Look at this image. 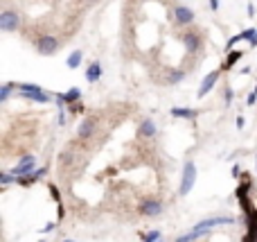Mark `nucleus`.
Instances as JSON below:
<instances>
[{"mask_svg": "<svg viewBox=\"0 0 257 242\" xmlns=\"http://www.w3.org/2000/svg\"><path fill=\"white\" fill-rule=\"evenodd\" d=\"M255 102H257V86H255V91H253V93L246 97V104H248V106H253Z\"/></svg>", "mask_w": 257, "mask_h": 242, "instance_id": "5701e85b", "label": "nucleus"}, {"mask_svg": "<svg viewBox=\"0 0 257 242\" xmlns=\"http://www.w3.org/2000/svg\"><path fill=\"white\" fill-rule=\"evenodd\" d=\"M163 211H165L163 201H158V199H145L140 204V213L145 218H156V215H160Z\"/></svg>", "mask_w": 257, "mask_h": 242, "instance_id": "423d86ee", "label": "nucleus"}, {"mask_svg": "<svg viewBox=\"0 0 257 242\" xmlns=\"http://www.w3.org/2000/svg\"><path fill=\"white\" fill-rule=\"evenodd\" d=\"M241 36H244V41H248L253 48H257V30L255 27H253V30H244Z\"/></svg>", "mask_w": 257, "mask_h": 242, "instance_id": "a211bd4d", "label": "nucleus"}, {"mask_svg": "<svg viewBox=\"0 0 257 242\" xmlns=\"http://www.w3.org/2000/svg\"><path fill=\"white\" fill-rule=\"evenodd\" d=\"M183 79H185V73H183V71H171L167 82H170V84H178V82H183Z\"/></svg>", "mask_w": 257, "mask_h": 242, "instance_id": "6ab92c4d", "label": "nucleus"}, {"mask_svg": "<svg viewBox=\"0 0 257 242\" xmlns=\"http://www.w3.org/2000/svg\"><path fill=\"white\" fill-rule=\"evenodd\" d=\"M34 166H36V159L32 156V154H27V156H23V159L18 161V166L12 170V174H14V177H25V174H32V172H36Z\"/></svg>", "mask_w": 257, "mask_h": 242, "instance_id": "20e7f679", "label": "nucleus"}, {"mask_svg": "<svg viewBox=\"0 0 257 242\" xmlns=\"http://www.w3.org/2000/svg\"><path fill=\"white\" fill-rule=\"evenodd\" d=\"M230 102H233V91L226 89V104H230Z\"/></svg>", "mask_w": 257, "mask_h": 242, "instance_id": "bb28decb", "label": "nucleus"}, {"mask_svg": "<svg viewBox=\"0 0 257 242\" xmlns=\"http://www.w3.org/2000/svg\"><path fill=\"white\" fill-rule=\"evenodd\" d=\"M59 50V39L57 36H50V34H43L36 39V52L43 54V57H52L57 54Z\"/></svg>", "mask_w": 257, "mask_h": 242, "instance_id": "f03ea898", "label": "nucleus"}, {"mask_svg": "<svg viewBox=\"0 0 257 242\" xmlns=\"http://www.w3.org/2000/svg\"><path fill=\"white\" fill-rule=\"evenodd\" d=\"M174 18L178 25H192L194 23V12L187 5H176L174 7Z\"/></svg>", "mask_w": 257, "mask_h": 242, "instance_id": "0eeeda50", "label": "nucleus"}, {"mask_svg": "<svg viewBox=\"0 0 257 242\" xmlns=\"http://www.w3.org/2000/svg\"><path fill=\"white\" fill-rule=\"evenodd\" d=\"M14 89H16V84H14V82H5V84H2V89H0V102L9 100V95H12Z\"/></svg>", "mask_w": 257, "mask_h": 242, "instance_id": "f3484780", "label": "nucleus"}, {"mask_svg": "<svg viewBox=\"0 0 257 242\" xmlns=\"http://www.w3.org/2000/svg\"><path fill=\"white\" fill-rule=\"evenodd\" d=\"M57 95L65 102V104H72V102H79V100H82V89L72 86L70 91H65V93H57Z\"/></svg>", "mask_w": 257, "mask_h": 242, "instance_id": "4468645a", "label": "nucleus"}, {"mask_svg": "<svg viewBox=\"0 0 257 242\" xmlns=\"http://www.w3.org/2000/svg\"><path fill=\"white\" fill-rule=\"evenodd\" d=\"M156 131H158V127L151 118H145L140 122V127H138V134H140L142 138H153L156 136Z\"/></svg>", "mask_w": 257, "mask_h": 242, "instance_id": "f8f14e48", "label": "nucleus"}, {"mask_svg": "<svg viewBox=\"0 0 257 242\" xmlns=\"http://www.w3.org/2000/svg\"><path fill=\"white\" fill-rule=\"evenodd\" d=\"M50 193H52V197L57 199V204H61V195H59V190H57V186H54V183L50 186Z\"/></svg>", "mask_w": 257, "mask_h": 242, "instance_id": "b1692460", "label": "nucleus"}, {"mask_svg": "<svg viewBox=\"0 0 257 242\" xmlns=\"http://www.w3.org/2000/svg\"><path fill=\"white\" fill-rule=\"evenodd\" d=\"M181 41H183L187 52H196L201 48V36L196 34V32H185V34L181 36Z\"/></svg>", "mask_w": 257, "mask_h": 242, "instance_id": "1a4fd4ad", "label": "nucleus"}, {"mask_svg": "<svg viewBox=\"0 0 257 242\" xmlns=\"http://www.w3.org/2000/svg\"><path fill=\"white\" fill-rule=\"evenodd\" d=\"M21 27V16L12 9H5L0 12V30L2 32H16Z\"/></svg>", "mask_w": 257, "mask_h": 242, "instance_id": "7ed1b4c3", "label": "nucleus"}, {"mask_svg": "<svg viewBox=\"0 0 257 242\" xmlns=\"http://www.w3.org/2000/svg\"><path fill=\"white\" fill-rule=\"evenodd\" d=\"M64 242H75V240H64Z\"/></svg>", "mask_w": 257, "mask_h": 242, "instance_id": "7c9ffc66", "label": "nucleus"}, {"mask_svg": "<svg viewBox=\"0 0 257 242\" xmlns=\"http://www.w3.org/2000/svg\"><path fill=\"white\" fill-rule=\"evenodd\" d=\"M158 240H160V231H149L142 242H158Z\"/></svg>", "mask_w": 257, "mask_h": 242, "instance_id": "4be33fe9", "label": "nucleus"}, {"mask_svg": "<svg viewBox=\"0 0 257 242\" xmlns=\"http://www.w3.org/2000/svg\"><path fill=\"white\" fill-rule=\"evenodd\" d=\"M95 129H97V122H95L93 118H86L82 124H79V129H77V136L82 138V141H86V138H90L95 134Z\"/></svg>", "mask_w": 257, "mask_h": 242, "instance_id": "9d476101", "label": "nucleus"}, {"mask_svg": "<svg viewBox=\"0 0 257 242\" xmlns=\"http://www.w3.org/2000/svg\"><path fill=\"white\" fill-rule=\"evenodd\" d=\"M12 181H16V177H14L12 172H2V174H0V183H2V186H9Z\"/></svg>", "mask_w": 257, "mask_h": 242, "instance_id": "412c9836", "label": "nucleus"}, {"mask_svg": "<svg viewBox=\"0 0 257 242\" xmlns=\"http://www.w3.org/2000/svg\"><path fill=\"white\" fill-rule=\"evenodd\" d=\"M171 116L174 118H183V120H196L199 118V113L201 111H196V109H187V106H174L171 109Z\"/></svg>", "mask_w": 257, "mask_h": 242, "instance_id": "9b49d317", "label": "nucleus"}, {"mask_svg": "<svg viewBox=\"0 0 257 242\" xmlns=\"http://www.w3.org/2000/svg\"><path fill=\"white\" fill-rule=\"evenodd\" d=\"M82 59H84V52H82V50H75V52H72L70 57L65 59V66H68V68H72V71H75V68H79V64H82Z\"/></svg>", "mask_w": 257, "mask_h": 242, "instance_id": "dca6fc26", "label": "nucleus"}, {"mask_svg": "<svg viewBox=\"0 0 257 242\" xmlns=\"http://www.w3.org/2000/svg\"><path fill=\"white\" fill-rule=\"evenodd\" d=\"M39 242H45V240H39Z\"/></svg>", "mask_w": 257, "mask_h": 242, "instance_id": "2f4dec72", "label": "nucleus"}, {"mask_svg": "<svg viewBox=\"0 0 257 242\" xmlns=\"http://www.w3.org/2000/svg\"><path fill=\"white\" fill-rule=\"evenodd\" d=\"M102 64L100 61H90V66L86 68V79L90 84H95V82H100V77H102Z\"/></svg>", "mask_w": 257, "mask_h": 242, "instance_id": "ddd939ff", "label": "nucleus"}, {"mask_svg": "<svg viewBox=\"0 0 257 242\" xmlns=\"http://www.w3.org/2000/svg\"><path fill=\"white\" fill-rule=\"evenodd\" d=\"M158 242H163V240H158Z\"/></svg>", "mask_w": 257, "mask_h": 242, "instance_id": "473e14b6", "label": "nucleus"}, {"mask_svg": "<svg viewBox=\"0 0 257 242\" xmlns=\"http://www.w3.org/2000/svg\"><path fill=\"white\" fill-rule=\"evenodd\" d=\"M54 226H57V222H50V224H45V229H43V231H45V233H47V231H52Z\"/></svg>", "mask_w": 257, "mask_h": 242, "instance_id": "c85d7f7f", "label": "nucleus"}, {"mask_svg": "<svg viewBox=\"0 0 257 242\" xmlns=\"http://www.w3.org/2000/svg\"><path fill=\"white\" fill-rule=\"evenodd\" d=\"M239 41H244V36H241V32H239V34H235V36H230V39H228V43H226V50L230 52V50H233V48L237 46Z\"/></svg>", "mask_w": 257, "mask_h": 242, "instance_id": "aec40b11", "label": "nucleus"}, {"mask_svg": "<svg viewBox=\"0 0 257 242\" xmlns=\"http://www.w3.org/2000/svg\"><path fill=\"white\" fill-rule=\"evenodd\" d=\"M241 57H244V52H241V50H230L228 52V57H226V61H223V68H226V71H228V68H233L235 64H237V61L241 59Z\"/></svg>", "mask_w": 257, "mask_h": 242, "instance_id": "2eb2a0df", "label": "nucleus"}, {"mask_svg": "<svg viewBox=\"0 0 257 242\" xmlns=\"http://www.w3.org/2000/svg\"><path fill=\"white\" fill-rule=\"evenodd\" d=\"M219 5H221L219 0H210V9H212V12H216V9H219Z\"/></svg>", "mask_w": 257, "mask_h": 242, "instance_id": "a878e982", "label": "nucleus"}, {"mask_svg": "<svg viewBox=\"0 0 257 242\" xmlns=\"http://www.w3.org/2000/svg\"><path fill=\"white\" fill-rule=\"evenodd\" d=\"M219 82V71H212V73H208V75L203 77V82H201V86H199V93H196V97H205V95L210 93L212 89H214V84Z\"/></svg>", "mask_w": 257, "mask_h": 242, "instance_id": "6e6552de", "label": "nucleus"}, {"mask_svg": "<svg viewBox=\"0 0 257 242\" xmlns=\"http://www.w3.org/2000/svg\"><path fill=\"white\" fill-rule=\"evenodd\" d=\"M230 174H233V177H239V174H241V170H239V166H237V163H235V166H233V170H230Z\"/></svg>", "mask_w": 257, "mask_h": 242, "instance_id": "393cba45", "label": "nucleus"}, {"mask_svg": "<svg viewBox=\"0 0 257 242\" xmlns=\"http://www.w3.org/2000/svg\"><path fill=\"white\" fill-rule=\"evenodd\" d=\"M246 12H248V16H255V5L251 2V5L246 7Z\"/></svg>", "mask_w": 257, "mask_h": 242, "instance_id": "cd10ccee", "label": "nucleus"}, {"mask_svg": "<svg viewBox=\"0 0 257 242\" xmlns=\"http://www.w3.org/2000/svg\"><path fill=\"white\" fill-rule=\"evenodd\" d=\"M88 2H97V0H88Z\"/></svg>", "mask_w": 257, "mask_h": 242, "instance_id": "c756f323", "label": "nucleus"}, {"mask_svg": "<svg viewBox=\"0 0 257 242\" xmlns=\"http://www.w3.org/2000/svg\"><path fill=\"white\" fill-rule=\"evenodd\" d=\"M194 181H196V166L192 161H187L183 166V174H181V186H178V195L185 197L190 195V190L194 188Z\"/></svg>", "mask_w": 257, "mask_h": 242, "instance_id": "f257e3e1", "label": "nucleus"}, {"mask_svg": "<svg viewBox=\"0 0 257 242\" xmlns=\"http://www.w3.org/2000/svg\"><path fill=\"white\" fill-rule=\"evenodd\" d=\"M255 242H257V238H255Z\"/></svg>", "mask_w": 257, "mask_h": 242, "instance_id": "72a5a7b5", "label": "nucleus"}, {"mask_svg": "<svg viewBox=\"0 0 257 242\" xmlns=\"http://www.w3.org/2000/svg\"><path fill=\"white\" fill-rule=\"evenodd\" d=\"M221 224H235L233 218H223V215H216V218H208V219H201L199 224L194 226L196 231H210L214 226H221Z\"/></svg>", "mask_w": 257, "mask_h": 242, "instance_id": "39448f33", "label": "nucleus"}]
</instances>
